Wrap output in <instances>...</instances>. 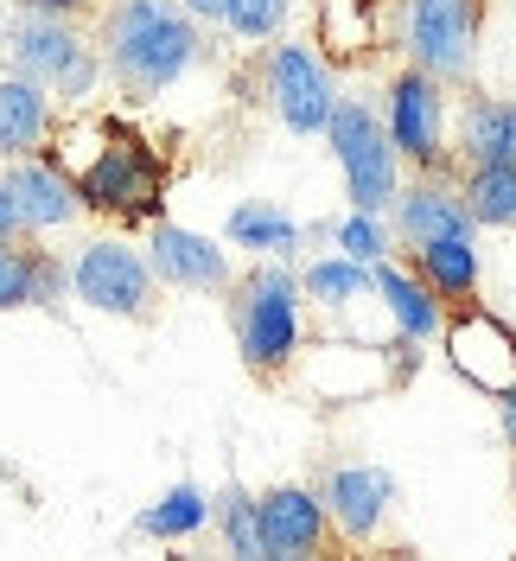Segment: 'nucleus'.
<instances>
[{
  "label": "nucleus",
  "mask_w": 516,
  "mask_h": 561,
  "mask_svg": "<svg viewBox=\"0 0 516 561\" xmlns=\"http://www.w3.org/2000/svg\"><path fill=\"white\" fill-rule=\"evenodd\" d=\"M319 307H351V300H364L370 294V262H357V255H332V262H312L307 275H300Z\"/></svg>",
  "instance_id": "obj_24"
},
{
  "label": "nucleus",
  "mask_w": 516,
  "mask_h": 561,
  "mask_svg": "<svg viewBox=\"0 0 516 561\" xmlns=\"http://www.w3.org/2000/svg\"><path fill=\"white\" fill-rule=\"evenodd\" d=\"M13 51H20V70H26L33 83L65 90L70 103H77V96H90V83H96V58H90V45L70 33L58 13L26 20V26H20V38H13Z\"/></svg>",
  "instance_id": "obj_10"
},
{
  "label": "nucleus",
  "mask_w": 516,
  "mask_h": 561,
  "mask_svg": "<svg viewBox=\"0 0 516 561\" xmlns=\"http://www.w3.org/2000/svg\"><path fill=\"white\" fill-rule=\"evenodd\" d=\"M108 77L128 96H160L172 77H185V65L198 58V33L192 13H172L160 0H122L108 13Z\"/></svg>",
  "instance_id": "obj_2"
},
{
  "label": "nucleus",
  "mask_w": 516,
  "mask_h": 561,
  "mask_svg": "<svg viewBox=\"0 0 516 561\" xmlns=\"http://www.w3.org/2000/svg\"><path fill=\"white\" fill-rule=\"evenodd\" d=\"M395 237L402 243H434V237H472V210H466V192H452L427 173L421 185L395 192Z\"/></svg>",
  "instance_id": "obj_14"
},
{
  "label": "nucleus",
  "mask_w": 516,
  "mask_h": 561,
  "mask_svg": "<svg viewBox=\"0 0 516 561\" xmlns=\"http://www.w3.org/2000/svg\"><path fill=\"white\" fill-rule=\"evenodd\" d=\"M13 230H20V210H13V185L0 179V243H13Z\"/></svg>",
  "instance_id": "obj_29"
},
{
  "label": "nucleus",
  "mask_w": 516,
  "mask_h": 561,
  "mask_svg": "<svg viewBox=\"0 0 516 561\" xmlns=\"http://www.w3.org/2000/svg\"><path fill=\"white\" fill-rule=\"evenodd\" d=\"M230 243L262 249V255H287V249H300V224L280 217L275 205H237L230 210Z\"/></svg>",
  "instance_id": "obj_23"
},
{
  "label": "nucleus",
  "mask_w": 516,
  "mask_h": 561,
  "mask_svg": "<svg viewBox=\"0 0 516 561\" xmlns=\"http://www.w3.org/2000/svg\"><path fill=\"white\" fill-rule=\"evenodd\" d=\"M325 140L344 167L351 185V210H389L402 192V153L389 140V122H377V108L364 103H339L325 122Z\"/></svg>",
  "instance_id": "obj_4"
},
{
  "label": "nucleus",
  "mask_w": 516,
  "mask_h": 561,
  "mask_svg": "<svg viewBox=\"0 0 516 561\" xmlns=\"http://www.w3.org/2000/svg\"><path fill=\"white\" fill-rule=\"evenodd\" d=\"M414 275L427 280L440 300H472V294H479V249H472V237L414 243Z\"/></svg>",
  "instance_id": "obj_19"
},
{
  "label": "nucleus",
  "mask_w": 516,
  "mask_h": 561,
  "mask_svg": "<svg viewBox=\"0 0 516 561\" xmlns=\"http://www.w3.org/2000/svg\"><path fill=\"white\" fill-rule=\"evenodd\" d=\"M484 0H409V58L434 70L440 83L472 70Z\"/></svg>",
  "instance_id": "obj_6"
},
{
  "label": "nucleus",
  "mask_w": 516,
  "mask_h": 561,
  "mask_svg": "<svg viewBox=\"0 0 516 561\" xmlns=\"http://www.w3.org/2000/svg\"><path fill=\"white\" fill-rule=\"evenodd\" d=\"M319 497H325V517L344 542H370L377 524L389 517V504H395V479L382 466H339Z\"/></svg>",
  "instance_id": "obj_12"
},
{
  "label": "nucleus",
  "mask_w": 516,
  "mask_h": 561,
  "mask_svg": "<svg viewBox=\"0 0 516 561\" xmlns=\"http://www.w3.org/2000/svg\"><path fill=\"white\" fill-rule=\"evenodd\" d=\"M223 536L237 556H262V524H255V497L249 491H230L223 497Z\"/></svg>",
  "instance_id": "obj_27"
},
{
  "label": "nucleus",
  "mask_w": 516,
  "mask_h": 561,
  "mask_svg": "<svg viewBox=\"0 0 516 561\" xmlns=\"http://www.w3.org/2000/svg\"><path fill=\"white\" fill-rule=\"evenodd\" d=\"M51 140V108H45V90L33 77H0V160H26V153H45Z\"/></svg>",
  "instance_id": "obj_16"
},
{
  "label": "nucleus",
  "mask_w": 516,
  "mask_h": 561,
  "mask_svg": "<svg viewBox=\"0 0 516 561\" xmlns=\"http://www.w3.org/2000/svg\"><path fill=\"white\" fill-rule=\"evenodd\" d=\"M77 294L96 307V313H128V319H147L153 307V262L135 255L128 243H90L77 255Z\"/></svg>",
  "instance_id": "obj_8"
},
{
  "label": "nucleus",
  "mask_w": 516,
  "mask_h": 561,
  "mask_svg": "<svg viewBox=\"0 0 516 561\" xmlns=\"http://www.w3.org/2000/svg\"><path fill=\"white\" fill-rule=\"evenodd\" d=\"M38 13H70V7H83V0H33Z\"/></svg>",
  "instance_id": "obj_32"
},
{
  "label": "nucleus",
  "mask_w": 516,
  "mask_h": 561,
  "mask_svg": "<svg viewBox=\"0 0 516 561\" xmlns=\"http://www.w3.org/2000/svg\"><path fill=\"white\" fill-rule=\"evenodd\" d=\"M7 185H13L20 230H58V224H70V210H83V205H77V185H70V173H65V167H51V160H38V153L13 160Z\"/></svg>",
  "instance_id": "obj_15"
},
{
  "label": "nucleus",
  "mask_w": 516,
  "mask_h": 561,
  "mask_svg": "<svg viewBox=\"0 0 516 561\" xmlns=\"http://www.w3.org/2000/svg\"><path fill=\"white\" fill-rule=\"evenodd\" d=\"M370 287L382 294V307L395 313V325H402L409 339H434V332H447V307H440V294L414 275V268H395V262L382 255L377 268H370Z\"/></svg>",
  "instance_id": "obj_17"
},
{
  "label": "nucleus",
  "mask_w": 516,
  "mask_h": 561,
  "mask_svg": "<svg viewBox=\"0 0 516 561\" xmlns=\"http://www.w3.org/2000/svg\"><path fill=\"white\" fill-rule=\"evenodd\" d=\"M459 153H466V167H497V160H516V103L472 96L466 115H459Z\"/></svg>",
  "instance_id": "obj_18"
},
{
  "label": "nucleus",
  "mask_w": 516,
  "mask_h": 561,
  "mask_svg": "<svg viewBox=\"0 0 516 561\" xmlns=\"http://www.w3.org/2000/svg\"><path fill=\"white\" fill-rule=\"evenodd\" d=\"M58 287H65V268L45 249L0 243V313L7 307H33V300H58Z\"/></svg>",
  "instance_id": "obj_20"
},
{
  "label": "nucleus",
  "mask_w": 516,
  "mask_h": 561,
  "mask_svg": "<svg viewBox=\"0 0 516 561\" xmlns=\"http://www.w3.org/2000/svg\"><path fill=\"white\" fill-rule=\"evenodd\" d=\"M389 140H395V153L421 167V173H440L447 167V90H440V77L434 70H395V83H389Z\"/></svg>",
  "instance_id": "obj_5"
},
{
  "label": "nucleus",
  "mask_w": 516,
  "mask_h": 561,
  "mask_svg": "<svg viewBox=\"0 0 516 561\" xmlns=\"http://www.w3.org/2000/svg\"><path fill=\"white\" fill-rule=\"evenodd\" d=\"M185 13H192V20H230L237 0H185Z\"/></svg>",
  "instance_id": "obj_30"
},
{
  "label": "nucleus",
  "mask_w": 516,
  "mask_h": 561,
  "mask_svg": "<svg viewBox=\"0 0 516 561\" xmlns=\"http://www.w3.org/2000/svg\"><path fill=\"white\" fill-rule=\"evenodd\" d=\"M268 103L294 135H325L339 96H332V77L307 45H275L268 51Z\"/></svg>",
  "instance_id": "obj_9"
},
{
  "label": "nucleus",
  "mask_w": 516,
  "mask_h": 561,
  "mask_svg": "<svg viewBox=\"0 0 516 561\" xmlns=\"http://www.w3.org/2000/svg\"><path fill=\"white\" fill-rule=\"evenodd\" d=\"M300 280L262 262L242 280H230V319H237V351L255 377H280L300 357Z\"/></svg>",
  "instance_id": "obj_3"
},
{
  "label": "nucleus",
  "mask_w": 516,
  "mask_h": 561,
  "mask_svg": "<svg viewBox=\"0 0 516 561\" xmlns=\"http://www.w3.org/2000/svg\"><path fill=\"white\" fill-rule=\"evenodd\" d=\"M497 415H504V434H511V447H516V389L497 396Z\"/></svg>",
  "instance_id": "obj_31"
},
{
  "label": "nucleus",
  "mask_w": 516,
  "mask_h": 561,
  "mask_svg": "<svg viewBox=\"0 0 516 561\" xmlns=\"http://www.w3.org/2000/svg\"><path fill=\"white\" fill-rule=\"evenodd\" d=\"M65 135L90 147L77 167L65 160L70 185H77V205L96 210V217H122V224H153L160 217V205H167V167H160V153L135 128H122V122H77Z\"/></svg>",
  "instance_id": "obj_1"
},
{
  "label": "nucleus",
  "mask_w": 516,
  "mask_h": 561,
  "mask_svg": "<svg viewBox=\"0 0 516 561\" xmlns=\"http://www.w3.org/2000/svg\"><path fill=\"white\" fill-rule=\"evenodd\" d=\"M205 517H210L205 491H198V485H179V491H167V497L140 517V529H147V536H192Z\"/></svg>",
  "instance_id": "obj_25"
},
{
  "label": "nucleus",
  "mask_w": 516,
  "mask_h": 561,
  "mask_svg": "<svg viewBox=\"0 0 516 561\" xmlns=\"http://www.w3.org/2000/svg\"><path fill=\"white\" fill-rule=\"evenodd\" d=\"M459 192H466V210H472V224H497V230H516V160H497V167H472Z\"/></svg>",
  "instance_id": "obj_21"
},
{
  "label": "nucleus",
  "mask_w": 516,
  "mask_h": 561,
  "mask_svg": "<svg viewBox=\"0 0 516 561\" xmlns=\"http://www.w3.org/2000/svg\"><path fill=\"white\" fill-rule=\"evenodd\" d=\"M339 249L377 268L382 255H389V230H382V210H351V217L339 224Z\"/></svg>",
  "instance_id": "obj_26"
},
{
  "label": "nucleus",
  "mask_w": 516,
  "mask_h": 561,
  "mask_svg": "<svg viewBox=\"0 0 516 561\" xmlns=\"http://www.w3.org/2000/svg\"><path fill=\"white\" fill-rule=\"evenodd\" d=\"M147 262L172 287H205V294L230 287V255L210 237H198V230H179V224H153V255Z\"/></svg>",
  "instance_id": "obj_13"
},
{
  "label": "nucleus",
  "mask_w": 516,
  "mask_h": 561,
  "mask_svg": "<svg viewBox=\"0 0 516 561\" xmlns=\"http://www.w3.org/2000/svg\"><path fill=\"white\" fill-rule=\"evenodd\" d=\"M280 20H287V0H237V13H230L242 38H275Z\"/></svg>",
  "instance_id": "obj_28"
},
{
  "label": "nucleus",
  "mask_w": 516,
  "mask_h": 561,
  "mask_svg": "<svg viewBox=\"0 0 516 561\" xmlns=\"http://www.w3.org/2000/svg\"><path fill=\"white\" fill-rule=\"evenodd\" d=\"M255 524H262V556H319L325 549V497L307 485H275L255 497Z\"/></svg>",
  "instance_id": "obj_11"
},
{
  "label": "nucleus",
  "mask_w": 516,
  "mask_h": 561,
  "mask_svg": "<svg viewBox=\"0 0 516 561\" xmlns=\"http://www.w3.org/2000/svg\"><path fill=\"white\" fill-rule=\"evenodd\" d=\"M319 33L339 58H364L377 45V0H319Z\"/></svg>",
  "instance_id": "obj_22"
},
{
  "label": "nucleus",
  "mask_w": 516,
  "mask_h": 561,
  "mask_svg": "<svg viewBox=\"0 0 516 561\" xmlns=\"http://www.w3.org/2000/svg\"><path fill=\"white\" fill-rule=\"evenodd\" d=\"M447 364L472 389L504 396V389H516V332L497 313L466 307V313L447 319Z\"/></svg>",
  "instance_id": "obj_7"
}]
</instances>
